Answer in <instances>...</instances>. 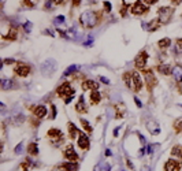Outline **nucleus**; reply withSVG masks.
I'll return each instance as SVG.
<instances>
[{
  "label": "nucleus",
  "instance_id": "f3484780",
  "mask_svg": "<svg viewBox=\"0 0 182 171\" xmlns=\"http://www.w3.org/2000/svg\"><path fill=\"white\" fill-rule=\"evenodd\" d=\"M82 89H92V90H97L99 89V84L93 79H86V81L82 82Z\"/></svg>",
  "mask_w": 182,
  "mask_h": 171
},
{
  "label": "nucleus",
  "instance_id": "052dcab7",
  "mask_svg": "<svg viewBox=\"0 0 182 171\" xmlns=\"http://www.w3.org/2000/svg\"><path fill=\"white\" fill-rule=\"evenodd\" d=\"M44 33H45V34H49V36H54V33H52L51 30H48V29H47V30H44Z\"/></svg>",
  "mask_w": 182,
  "mask_h": 171
},
{
  "label": "nucleus",
  "instance_id": "4be33fe9",
  "mask_svg": "<svg viewBox=\"0 0 182 171\" xmlns=\"http://www.w3.org/2000/svg\"><path fill=\"white\" fill-rule=\"evenodd\" d=\"M160 23H162V22H160L159 18L152 19L151 22L148 23V28H146V29H148V32H155V30H157V29L160 28Z\"/></svg>",
  "mask_w": 182,
  "mask_h": 171
},
{
  "label": "nucleus",
  "instance_id": "864d4df0",
  "mask_svg": "<svg viewBox=\"0 0 182 171\" xmlns=\"http://www.w3.org/2000/svg\"><path fill=\"white\" fill-rule=\"evenodd\" d=\"M110 169H111V166L108 163H104V169H103V171H110Z\"/></svg>",
  "mask_w": 182,
  "mask_h": 171
},
{
  "label": "nucleus",
  "instance_id": "7c9ffc66",
  "mask_svg": "<svg viewBox=\"0 0 182 171\" xmlns=\"http://www.w3.org/2000/svg\"><path fill=\"white\" fill-rule=\"evenodd\" d=\"M21 166H22V170H23V171H30V170L34 167V163H33V162H30V160L28 159V160H25L22 164H21Z\"/></svg>",
  "mask_w": 182,
  "mask_h": 171
},
{
  "label": "nucleus",
  "instance_id": "ea45409f",
  "mask_svg": "<svg viewBox=\"0 0 182 171\" xmlns=\"http://www.w3.org/2000/svg\"><path fill=\"white\" fill-rule=\"evenodd\" d=\"M51 110H52V115H51V119H55V118H56V107H55V104H52L51 105Z\"/></svg>",
  "mask_w": 182,
  "mask_h": 171
},
{
  "label": "nucleus",
  "instance_id": "79ce46f5",
  "mask_svg": "<svg viewBox=\"0 0 182 171\" xmlns=\"http://www.w3.org/2000/svg\"><path fill=\"white\" fill-rule=\"evenodd\" d=\"M84 45L85 47H92L93 45V38H92V36H89V40H88L86 43H84Z\"/></svg>",
  "mask_w": 182,
  "mask_h": 171
},
{
  "label": "nucleus",
  "instance_id": "4d7b16f0",
  "mask_svg": "<svg viewBox=\"0 0 182 171\" xmlns=\"http://www.w3.org/2000/svg\"><path fill=\"white\" fill-rule=\"evenodd\" d=\"M100 81H101V82H104V84H110V81H108V79L105 78V77H100Z\"/></svg>",
  "mask_w": 182,
  "mask_h": 171
},
{
  "label": "nucleus",
  "instance_id": "680f3d73",
  "mask_svg": "<svg viewBox=\"0 0 182 171\" xmlns=\"http://www.w3.org/2000/svg\"><path fill=\"white\" fill-rule=\"evenodd\" d=\"M111 155H112L111 151H110V149H107V151H105V156H111Z\"/></svg>",
  "mask_w": 182,
  "mask_h": 171
},
{
  "label": "nucleus",
  "instance_id": "c85d7f7f",
  "mask_svg": "<svg viewBox=\"0 0 182 171\" xmlns=\"http://www.w3.org/2000/svg\"><path fill=\"white\" fill-rule=\"evenodd\" d=\"M80 122H81V125H82V127H84V130L86 131V133H92V126L89 125V122H88L86 119H84V118H81L80 119Z\"/></svg>",
  "mask_w": 182,
  "mask_h": 171
},
{
  "label": "nucleus",
  "instance_id": "c9c22d12",
  "mask_svg": "<svg viewBox=\"0 0 182 171\" xmlns=\"http://www.w3.org/2000/svg\"><path fill=\"white\" fill-rule=\"evenodd\" d=\"M32 26H33V25H32L30 21H28V22L23 23V29H25L26 33H30V32H32Z\"/></svg>",
  "mask_w": 182,
  "mask_h": 171
},
{
  "label": "nucleus",
  "instance_id": "13d9d810",
  "mask_svg": "<svg viewBox=\"0 0 182 171\" xmlns=\"http://www.w3.org/2000/svg\"><path fill=\"white\" fill-rule=\"evenodd\" d=\"M181 2H182V0H171V3H173V4H174V6H178V4H181Z\"/></svg>",
  "mask_w": 182,
  "mask_h": 171
},
{
  "label": "nucleus",
  "instance_id": "bb28decb",
  "mask_svg": "<svg viewBox=\"0 0 182 171\" xmlns=\"http://www.w3.org/2000/svg\"><path fill=\"white\" fill-rule=\"evenodd\" d=\"M157 45H159L160 49H166V48H169V47L171 45V40H170L169 37H164V38H162V40L157 41Z\"/></svg>",
  "mask_w": 182,
  "mask_h": 171
},
{
  "label": "nucleus",
  "instance_id": "6e6552de",
  "mask_svg": "<svg viewBox=\"0 0 182 171\" xmlns=\"http://www.w3.org/2000/svg\"><path fill=\"white\" fill-rule=\"evenodd\" d=\"M142 88V79H141V75L138 73L133 71V77H131V86L130 89L134 90V92H140Z\"/></svg>",
  "mask_w": 182,
  "mask_h": 171
},
{
  "label": "nucleus",
  "instance_id": "7ed1b4c3",
  "mask_svg": "<svg viewBox=\"0 0 182 171\" xmlns=\"http://www.w3.org/2000/svg\"><path fill=\"white\" fill-rule=\"evenodd\" d=\"M130 11L133 15L141 17V15H145L146 13H149V6L146 3H144V0H137L136 3L131 4Z\"/></svg>",
  "mask_w": 182,
  "mask_h": 171
},
{
  "label": "nucleus",
  "instance_id": "f257e3e1",
  "mask_svg": "<svg viewBox=\"0 0 182 171\" xmlns=\"http://www.w3.org/2000/svg\"><path fill=\"white\" fill-rule=\"evenodd\" d=\"M100 22H101V13H99V11L86 10L80 15V23L85 29H92L95 26H97Z\"/></svg>",
  "mask_w": 182,
  "mask_h": 171
},
{
  "label": "nucleus",
  "instance_id": "de8ad7c7",
  "mask_svg": "<svg viewBox=\"0 0 182 171\" xmlns=\"http://www.w3.org/2000/svg\"><path fill=\"white\" fill-rule=\"evenodd\" d=\"M177 48L182 52V38H178V40H177Z\"/></svg>",
  "mask_w": 182,
  "mask_h": 171
},
{
  "label": "nucleus",
  "instance_id": "ddd939ff",
  "mask_svg": "<svg viewBox=\"0 0 182 171\" xmlns=\"http://www.w3.org/2000/svg\"><path fill=\"white\" fill-rule=\"evenodd\" d=\"M47 135H48L49 138H56V140L54 141V142H62V140H63V134H62V131L59 130V129H49L48 133H47Z\"/></svg>",
  "mask_w": 182,
  "mask_h": 171
},
{
  "label": "nucleus",
  "instance_id": "e2e57ef3",
  "mask_svg": "<svg viewBox=\"0 0 182 171\" xmlns=\"http://www.w3.org/2000/svg\"><path fill=\"white\" fill-rule=\"evenodd\" d=\"M127 166L130 167V169H133V164H131V162H130V160H127Z\"/></svg>",
  "mask_w": 182,
  "mask_h": 171
},
{
  "label": "nucleus",
  "instance_id": "37998d69",
  "mask_svg": "<svg viewBox=\"0 0 182 171\" xmlns=\"http://www.w3.org/2000/svg\"><path fill=\"white\" fill-rule=\"evenodd\" d=\"M69 33H70V37L74 38L75 34H77V32H75V28H70V29H69Z\"/></svg>",
  "mask_w": 182,
  "mask_h": 171
},
{
  "label": "nucleus",
  "instance_id": "bf43d9fd",
  "mask_svg": "<svg viewBox=\"0 0 182 171\" xmlns=\"http://www.w3.org/2000/svg\"><path fill=\"white\" fill-rule=\"evenodd\" d=\"M119 129H121V126H119V127H116L115 130H114V137H118V131H119Z\"/></svg>",
  "mask_w": 182,
  "mask_h": 171
},
{
  "label": "nucleus",
  "instance_id": "72a5a7b5",
  "mask_svg": "<svg viewBox=\"0 0 182 171\" xmlns=\"http://www.w3.org/2000/svg\"><path fill=\"white\" fill-rule=\"evenodd\" d=\"M64 19H66V18H64L63 15H58L56 18L54 19V23H55V25H63V23H64Z\"/></svg>",
  "mask_w": 182,
  "mask_h": 171
},
{
  "label": "nucleus",
  "instance_id": "2f4dec72",
  "mask_svg": "<svg viewBox=\"0 0 182 171\" xmlns=\"http://www.w3.org/2000/svg\"><path fill=\"white\" fill-rule=\"evenodd\" d=\"M131 77H133V73H125V74H123V81H125V84L127 85L129 88L131 86Z\"/></svg>",
  "mask_w": 182,
  "mask_h": 171
},
{
  "label": "nucleus",
  "instance_id": "3c124183",
  "mask_svg": "<svg viewBox=\"0 0 182 171\" xmlns=\"http://www.w3.org/2000/svg\"><path fill=\"white\" fill-rule=\"evenodd\" d=\"M52 171H66V170H64L62 166H56V167H54V170Z\"/></svg>",
  "mask_w": 182,
  "mask_h": 171
},
{
  "label": "nucleus",
  "instance_id": "09e8293b",
  "mask_svg": "<svg viewBox=\"0 0 182 171\" xmlns=\"http://www.w3.org/2000/svg\"><path fill=\"white\" fill-rule=\"evenodd\" d=\"M3 63L4 64H14L15 60H14V59H6V60H3Z\"/></svg>",
  "mask_w": 182,
  "mask_h": 171
},
{
  "label": "nucleus",
  "instance_id": "393cba45",
  "mask_svg": "<svg viewBox=\"0 0 182 171\" xmlns=\"http://www.w3.org/2000/svg\"><path fill=\"white\" fill-rule=\"evenodd\" d=\"M75 110H77L78 112H88V108H86V105H85L84 96L80 97V100H78V104L75 105Z\"/></svg>",
  "mask_w": 182,
  "mask_h": 171
},
{
  "label": "nucleus",
  "instance_id": "1a4fd4ad",
  "mask_svg": "<svg viewBox=\"0 0 182 171\" xmlns=\"http://www.w3.org/2000/svg\"><path fill=\"white\" fill-rule=\"evenodd\" d=\"M17 75L19 77H28L30 73V66L26 63H15V69H14Z\"/></svg>",
  "mask_w": 182,
  "mask_h": 171
},
{
  "label": "nucleus",
  "instance_id": "473e14b6",
  "mask_svg": "<svg viewBox=\"0 0 182 171\" xmlns=\"http://www.w3.org/2000/svg\"><path fill=\"white\" fill-rule=\"evenodd\" d=\"M174 129H175V131H177V133H180V131L182 130V118H180V119L175 120V123H174Z\"/></svg>",
  "mask_w": 182,
  "mask_h": 171
},
{
  "label": "nucleus",
  "instance_id": "49530a36",
  "mask_svg": "<svg viewBox=\"0 0 182 171\" xmlns=\"http://www.w3.org/2000/svg\"><path fill=\"white\" fill-rule=\"evenodd\" d=\"M134 103H136V105H137V107H140V108L142 107V103L140 101V99H138V97H134Z\"/></svg>",
  "mask_w": 182,
  "mask_h": 171
},
{
  "label": "nucleus",
  "instance_id": "0e129e2a",
  "mask_svg": "<svg viewBox=\"0 0 182 171\" xmlns=\"http://www.w3.org/2000/svg\"><path fill=\"white\" fill-rule=\"evenodd\" d=\"M144 155V149H140V152H138V156H142Z\"/></svg>",
  "mask_w": 182,
  "mask_h": 171
},
{
  "label": "nucleus",
  "instance_id": "9b49d317",
  "mask_svg": "<svg viewBox=\"0 0 182 171\" xmlns=\"http://www.w3.org/2000/svg\"><path fill=\"white\" fill-rule=\"evenodd\" d=\"M32 112L34 114V116L37 119H43L47 115V107L45 105H33L32 107Z\"/></svg>",
  "mask_w": 182,
  "mask_h": 171
},
{
  "label": "nucleus",
  "instance_id": "412c9836",
  "mask_svg": "<svg viewBox=\"0 0 182 171\" xmlns=\"http://www.w3.org/2000/svg\"><path fill=\"white\" fill-rule=\"evenodd\" d=\"M28 153L32 156H37L40 153V149H39V145L37 142H30L28 145Z\"/></svg>",
  "mask_w": 182,
  "mask_h": 171
},
{
  "label": "nucleus",
  "instance_id": "f03ea898",
  "mask_svg": "<svg viewBox=\"0 0 182 171\" xmlns=\"http://www.w3.org/2000/svg\"><path fill=\"white\" fill-rule=\"evenodd\" d=\"M56 67H58V63L55 59H47L41 63L40 66V71L43 75L48 77V75H52L55 71H56Z\"/></svg>",
  "mask_w": 182,
  "mask_h": 171
},
{
  "label": "nucleus",
  "instance_id": "0eeeda50",
  "mask_svg": "<svg viewBox=\"0 0 182 171\" xmlns=\"http://www.w3.org/2000/svg\"><path fill=\"white\" fill-rule=\"evenodd\" d=\"M146 60H148V54H146L145 51H141L136 56V59H134V66H136V69L142 70L146 64Z\"/></svg>",
  "mask_w": 182,
  "mask_h": 171
},
{
  "label": "nucleus",
  "instance_id": "6ab92c4d",
  "mask_svg": "<svg viewBox=\"0 0 182 171\" xmlns=\"http://www.w3.org/2000/svg\"><path fill=\"white\" fill-rule=\"evenodd\" d=\"M146 127L151 130V134L152 135H156V134L160 133V127H159V125H157L155 120H151V122L146 123Z\"/></svg>",
  "mask_w": 182,
  "mask_h": 171
},
{
  "label": "nucleus",
  "instance_id": "9d476101",
  "mask_svg": "<svg viewBox=\"0 0 182 171\" xmlns=\"http://www.w3.org/2000/svg\"><path fill=\"white\" fill-rule=\"evenodd\" d=\"M181 170V163L174 159H169L164 164V171H180Z\"/></svg>",
  "mask_w": 182,
  "mask_h": 171
},
{
  "label": "nucleus",
  "instance_id": "5701e85b",
  "mask_svg": "<svg viewBox=\"0 0 182 171\" xmlns=\"http://www.w3.org/2000/svg\"><path fill=\"white\" fill-rule=\"evenodd\" d=\"M100 100H101V95L99 90H92L90 92V103L92 104H99Z\"/></svg>",
  "mask_w": 182,
  "mask_h": 171
},
{
  "label": "nucleus",
  "instance_id": "e433bc0d",
  "mask_svg": "<svg viewBox=\"0 0 182 171\" xmlns=\"http://www.w3.org/2000/svg\"><path fill=\"white\" fill-rule=\"evenodd\" d=\"M22 149H23V142H19L18 145L15 146V149H14V152H15L17 155H19V153L22 152Z\"/></svg>",
  "mask_w": 182,
  "mask_h": 171
},
{
  "label": "nucleus",
  "instance_id": "58836bf2",
  "mask_svg": "<svg viewBox=\"0 0 182 171\" xmlns=\"http://www.w3.org/2000/svg\"><path fill=\"white\" fill-rule=\"evenodd\" d=\"M127 8H129V4H125V3H123V7L121 8V15L122 17L126 15V13H127Z\"/></svg>",
  "mask_w": 182,
  "mask_h": 171
},
{
  "label": "nucleus",
  "instance_id": "2eb2a0df",
  "mask_svg": "<svg viewBox=\"0 0 182 171\" xmlns=\"http://www.w3.org/2000/svg\"><path fill=\"white\" fill-rule=\"evenodd\" d=\"M171 75L174 77V79L177 82H181L182 81V66L181 64H175L171 70Z\"/></svg>",
  "mask_w": 182,
  "mask_h": 171
},
{
  "label": "nucleus",
  "instance_id": "dca6fc26",
  "mask_svg": "<svg viewBox=\"0 0 182 171\" xmlns=\"http://www.w3.org/2000/svg\"><path fill=\"white\" fill-rule=\"evenodd\" d=\"M3 38H4V40H8V41H15L17 38H18V29H17L15 26H11L8 33L6 34V36H3Z\"/></svg>",
  "mask_w": 182,
  "mask_h": 171
},
{
  "label": "nucleus",
  "instance_id": "603ef678",
  "mask_svg": "<svg viewBox=\"0 0 182 171\" xmlns=\"http://www.w3.org/2000/svg\"><path fill=\"white\" fill-rule=\"evenodd\" d=\"M80 4H81V0H73V6L74 7H78Z\"/></svg>",
  "mask_w": 182,
  "mask_h": 171
},
{
  "label": "nucleus",
  "instance_id": "c756f323",
  "mask_svg": "<svg viewBox=\"0 0 182 171\" xmlns=\"http://www.w3.org/2000/svg\"><path fill=\"white\" fill-rule=\"evenodd\" d=\"M171 155L173 156H177V158L182 159V146L181 145H175L174 148L171 149Z\"/></svg>",
  "mask_w": 182,
  "mask_h": 171
},
{
  "label": "nucleus",
  "instance_id": "a19ab883",
  "mask_svg": "<svg viewBox=\"0 0 182 171\" xmlns=\"http://www.w3.org/2000/svg\"><path fill=\"white\" fill-rule=\"evenodd\" d=\"M52 3H54V0H47V2H45V4H44V8H45V10H48V8H51Z\"/></svg>",
  "mask_w": 182,
  "mask_h": 171
},
{
  "label": "nucleus",
  "instance_id": "5fc2aeb1",
  "mask_svg": "<svg viewBox=\"0 0 182 171\" xmlns=\"http://www.w3.org/2000/svg\"><path fill=\"white\" fill-rule=\"evenodd\" d=\"M71 100H73V96H67L66 99H64V103H66V104H69V103L71 101Z\"/></svg>",
  "mask_w": 182,
  "mask_h": 171
},
{
  "label": "nucleus",
  "instance_id": "a18cd8bd",
  "mask_svg": "<svg viewBox=\"0 0 182 171\" xmlns=\"http://www.w3.org/2000/svg\"><path fill=\"white\" fill-rule=\"evenodd\" d=\"M157 2H159V0H144V3H146L148 6H154V4H156Z\"/></svg>",
  "mask_w": 182,
  "mask_h": 171
},
{
  "label": "nucleus",
  "instance_id": "39448f33",
  "mask_svg": "<svg viewBox=\"0 0 182 171\" xmlns=\"http://www.w3.org/2000/svg\"><path fill=\"white\" fill-rule=\"evenodd\" d=\"M75 90L71 88V84L70 82H63L59 88L56 89V95L60 97H67V96H73Z\"/></svg>",
  "mask_w": 182,
  "mask_h": 171
},
{
  "label": "nucleus",
  "instance_id": "c03bdc74",
  "mask_svg": "<svg viewBox=\"0 0 182 171\" xmlns=\"http://www.w3.org/2000/svg\"><path fill=\"white\" fill-rule=\"evenodd\" d=\"M58 33H59L63 38H70V36H67V34H66V32H64V30H60V29H58Z\"/></svg>",
  "mask_w": 182,
  "mask_h": 171
},
{
  "label": "nucleus",
  "instance_id": "4468645a",
  "mask_svg": "<svg viewBox=\"0 0 182 171\" xmlns=\"http://www.w3.org/2000/svg\"><path fill=\"white\" fill-rule=\"evenodd\" d=\"M64 158H66L67 160H70V162H75L78 159V155H77V152L74 151L73 145H69L66 148V151H64Z\"/></svg>",
  "mask_w": 182,
  "mask_h": 171
},
{
  "label": "nucleus",
  "instance_id": "cd10ccee",
  "mask_svg": "<svg viewBox=\"0 0 182 171\" xmlns=\"http://www.w3.org/2000/svg\"><path fill=\"white\" fill-rule=\"evenodd\" d=\"M78 70V66L77 64H71V66H69L66 69V71L63 73V77H69V75H71V74H74L75 71Z\"/></svg>",
  "mask_w": 182,
  "mask_h": 171
},
{
  "label": "nucleus",
  "instance_id": "423d86ee",
  "mask_svg": "<svg viewBox=\"0 0 182 171\" xmlns=\"http://www.w3.org/2000/svg\"><path fill=\"white\" fill-rule=\"evenodd\" d=\"M142 74H144V77H145L146 88H148L149 90H152L155 86H156V84H157L156 77L154 75V73H152L151 70H142Z\"/></svg>",
  "mask_w": 182,
  "mask_h": 171
},
{
  "label": "nucleus",
  "instance_id": "f704fd0d",
  "mask_svg": "<svg viewBox=\"0 0 182 171\" xmlns=\"http://www.w3.org/2000/svg\"><path fill=\"white\" fill-rule=\"evenodd\" d=\"M103 7H104V11H105V13H111V10H112V6H111V3L107 2V0L103 3Z\"/></svg>",
  "mask_w": 182,
  "mask_h": 171
},
{
  "label": "nucleus",
  "instance_id": "b1692460",
  "mask_svg": "<svg viewBox=\"0 0 182 171\" xmlns=\"http://www.w3.org/2000/svg\"><path fill=\"white\" fill-rule=\"evenodd\" d=\"M62 167H63L66 171H77L78 170V164L75 163V162H67V163H63L62 164Z\"/></svg>",
  "mask_w": 182,
  "mask_h": 171
},
{
  "label": "nucleus",
  "instance_id": "a878e982",
  "mask_svg": "<svg viewBox=\"0 0 182 171\" xmlns=\"http://www.w3.org/2000/svg\"><path fill=\"white\" fill-rule=\"evenodd\" d=\"M157 70H159L160 74L163 75H170V73H171V67H170V64H159L157 66Z\"/></svg>",
  "mask_w": 182,
  "mask_h": 171
},
{
  "label": "nucleus",
  "instance_id": "69168bd1",
  "mask_svg": "<svg viewBox=\"0 0 182 171\" xmlns=\"http://www.w3.org/2000/svg\"><path fill=\"white\" fill-rule=\"evenodd\" d=\"M141 171H149V167H142Z\"/></svg>",
  "mask_w": 182,
  "mask_h": 171
},
{
  "label": "nucleus",
  "instance_id": "338daca9",
  "mask_svg": "<svg viewBox=\"0 0 182 171\" xmlns=\"http://www.w3.org/2000/svg\"><path fill=\"white\" fill-rule=\"evenodd\" d=\"M93 171H95V170H93Z\"/></svg>",
  "mask_w": 182,
  "mask_h": 171
},
{
  "label": "nucleus",
  "instance_id": "aec40b11",
  "mask_svg": "<svg viewBox=\"0 0 182 171\" xmlns=\"http://www.w3.org/2000/svg\"><path fill=\"white\" fill-rule=\"evenodd\" d=\"M67 129H69V135L71 140H74L75 137H77V134H80V131H78V129L75 127V125L73 122H69L67 123Z\"/></svg>",
  "mask_w": 182,
  "mask_h": 171
},
{
  "label": "nucleus",
  "instance_id": "6e6d98bb",
  "mask_svg": "<svg viewBox=\"0 0 182 171\" xmlns=\"http://www.w3.org/2000/svg\"><path fill=\"white\" fill-rule=\"evenodd\" d=\"M138 138H140V141H141V144L144 145V144H145V138H144V135H141V134L138 133Z\"/></svg>",
  "mask_w": 182,
  "mask_h": 171
},
{
  "label": "nucleus",
  "instance_id": "f8f14e48",
  "mask_svg": "<svg viewBox=\"0 0 182 171\" xmlns=\"http://www.w3.org/2000/svg\"><path fill=\"white\" fill-rule=\"evenodd\" d=\"M78 146H80L82 151H86L89 148V138L82 131H80V134H78Z\"/></svg>",
  "mask_w": 182,
  "mask_h": 171
},
{
  "label": "nucleus",
  "instance_id": "8fccbe9b",
  "mask_svg": "<svg viewBox=\"0 0 182 171\" xmlns=\"http://www.w3.org/2000/svg\"><path fill=\"white\" fill-rule=\"evenodd\" d=\"M67 0H54V3L56 6H60V4H64V3H66Z\"/></svg>",
  "mask_w": 182,
  "mask_h": 171
},
{
  "label": "nucleus",
  "instance_id": "a211bd4d",
  "mask_svg": "<svg viewBox=\"0 0 182 171\" xmlns=\"http://www.w3.org/2000/svg\"><path fill=\"white\" fill-rule=\"evenodd\" d=\"M17 84L14 79H2V89L3 90H10V89H15Z\"/></svg>",
  "mask_w": 182,
  "mask_h": 171
},
{
  "label": "nucleus",
  "instance_id": "4c0bfd02",
  "mask_svg": "<svg viewBox=\"0 0 182 171\" xmlns=\"http://www.w3.org/2000/svg\"><path fill=\"white\" fill-rule=\"evenodd\" d=\"M23 6H25V7H29V8H33L34 7V3L32 2V0H23Z\"/></svg>",
  "mask_w": 182,
  "mask_h": 171
},
{
  "label": "nucleus",
  "instance_id": "20e7f679",
  "mask_svg": "<svg viewBox=\"0 0 182 171\" xmlns=\"http://www.w3.org/2000/svg\"><path fill=\"white\" fill-rule=\"evenodd\" d=\"M173 14H174V8L173 7H160L157 10V18L160 19L162 23H167L171 19Z\"/></svg>",
  "mask_w": 182,
  "mask_h": 171
}]
</instances>
